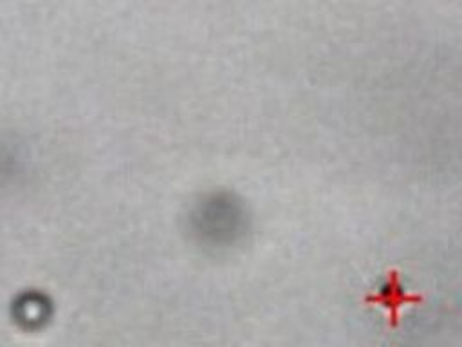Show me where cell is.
Wrapping results in <instances>:
<instances>
[{
	"label": "cell",
	"mask_w": 462,
	"mask_h": 347,
	"mask_svg": "<svg viewBox=\"0 0 462 347\" xmlns=\"http://www.w3.org/2000/svg\"><path fill=\"white\" fill-rule=\"evenodd\" d=\"M193 220L199 233L204 237L211 239L217 228V240H226L242 230L244 215L236 201L227 197H209L197 208Z\"/></svg>",
	"instance_id": "cell-1"
}]
</instances>
